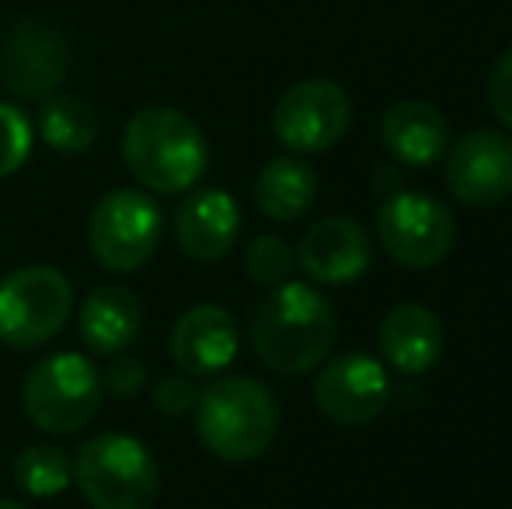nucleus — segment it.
I'll return each mask as SVG.
<instances>
[{"mask_svg":"<svg viewBox=\"0 0 512 509\" xmlns=\"http://www.w3.org/2000/svg\"><path fill=\"white\" fill-rule=\"evenodd\" d=\"M248 335L258 360L276 374H307L321 367L338 339V314L324 293L310 283L269 286L251 307Z\"/></svg>","mask_w":512,"mask_h":509,"instance_id":"obj_1","label":"nucleus"},{"mask_svg":"<svg viewBox=\"0 0 512 509\" xmlns=\"http://www.w3.org/2000/svg\"><path fill=\"white\" fill-rule=\"evenodd\" d=\"M122 157L143 189L157 196H178L203 178L209 150L203 129L189 116L154 105V109L136 112L126 123Z\"/></svg>","mask_w":512,"mask_h":509,"instance_id":"obj_2","label":"nucleus"},{"mask_svg":"<svg viewBox=\"0 0 512 509\" xmlns=\"http://www.w3.org/2000/svg\"><path fill=\"white\" fill-rule=\"evenodd\" d=\"M196 433L213 457L248 464L272 447L279 433L276 398L255 377H216L196 401Z\"/></svg>","mask_w":512,"mask_h":509,"instance_id":"obj_3","label":"nucleus"},{"mask_svg":"<svg viewBox=\"0 0 512 509\" xmlns=\"http://www.w3.org/2000/svg\"><path fill=\"white\" fill-rule=\"evenodd\" d=\"M74 482L95 509H150L161 492V471L136 436L98 433L77 447Z\"/></svg>","mask_w":512,"mask_h":509,"instance_id":"obj_4","label":"nucleus"},{"mask_svg":"<svg viewBox=\"0 0 512 509\" xmlns=\"http://www.w3.org/2000/svg\"><path fill=\"white\" fill-rule=\"evenodd\" d=\"M102 370L81 353L46 356L21 384V408L35 429L70 436L84 429L102 408Z\"/></svg>","mask_w":512,"mask_h":509,"instance_id":"obj_5","label":"nucleus"},{"mask_svg":"<svg viewBox=\"0 0 512 509\" xmlns=\"http://www.w3.org/2000/svg\"><path fill=\"white\" fill-rule=\"evenodd\" d=\"M74 311V286L60 269L28 265L0 283V342L39 349L63 332Z\"/></svg>","mask_w":512,"mask_h":509,"instance_id":"obj_6","label":"nucleus"},{"mask_svg":"<svg viewBox=\"0 0 512 509\" xmlns=\"http://www.w3.org/2000/svg\"><path fill=\"white\" fill-rule=\"evenodd\" d=\"M164 234V213L136 189H115L91 210L88 245L108 272H140Z\"/></svg>","mask_w":512,"mask_h":509,"instance_id":"obj_7","label":"nucleus"},{"mask_svg":"<svg viewBox=\"0 0 512 509\" xmlns=\"http://www.w3.org/2000/svg\"><path fill=\"white\" fill-rule=\"evenodd\" d=\"M380 248L405 269H432L453 248V213L429 192H394L377 210Z\"/></svg>","mask_w":512,"mask_h":509,"instance_id":"obj_8","label":"nucleus"},{"mask_svg":"<svg viewBox=\"0 0 512 509\" xmlns=\"http://www.w3.org/2000/svg\"><path fill=\"white\" fill-rule=\"evenodd\" d=\"M352 123V102L335 81L310 77L286 91L272 112V133L290 154H324L331 150Z\"/></svg>","mask_w":512,"mask_h":509,"instance_id":"obj_9","label":"nucleus"},{"mask_svg":"<svg viewBox=\"0 0 512 509\" xmlns=\"http://www.w3.org/2000/svg\"><path fill=\"white\" fill-rule=\"evenodd\" d=\"M70 67V46L60 28L39 18H21L0 42V84L14 98L42 102L56 95Z\"/></svg>","mask_w":512,"mask_h":509,"instance_id":"obj_10","label":"nucleus"},{"mask_svg":"<svg viewBox=\"0 0 512 509\" xmlns=\"http://www.w3.org/2000/svg\"><path fill=\"white\" fill-rule=\"evenodd\" d=\"M391 401V377L370 353H342L314 381V405L338 426H370Z\"/></svg>","mask_w":512,"mask_h":509,"instance_id":"obj_11","label":"nucleus"},{"mask_svg":"<svg viewBox=\"0 0 512 509\" xmlns=\"http://www.w3.org/2000/svg\"><path fill=\"white\" fill-rule=\"evenodd\" d=\"M446 182L467 206H499L512 196V136L502 129H471L446 154Z\"/></svg>","mask_w":512,"mask_h":509,"instance_id":"obj_12","label":"nucleus"},{"mask_svg":"<svg viewBox=\"0 0 512 509\" xmlns=\"http://www.w3.org/2000/svg\"><path fill=\"white\" fill-rule=\"evenodd\" d=\"M297 262L321 286L356 283L373 262V241L366 234V227L349 217L317 220L300 238Z\"/></svg>","mask_w":512,"mask_h":509,"instance_id":"obj_13","label":"nucleus"},{"mask_svg":"<svg viewBox=\"0 0 512 509\" xmlns=\"http://www.w3.org/2000/svg\"><path fill=\"white\" fill-rule=\"evenodd\" d=\"M171 360L189 377H216L237 356V325L220 304H196L171 328Z\"/></svg>","mask_w":512,"mask_h":509,"instance_id":"obj_14","label":"nucleus"},{"mask_svg":"<svg viewBox=\"0 0 512 509\" xmlns=\"http://www.w3.org/2000/svg\"><path fill=\"white\" fill-rule=\"evenodd\" d=\"M237 234H241V210L237 199L223 189L196 192L175 210L178 248L196 262H220L237 245Z\"/></svg>","mask_w":512,"mask_h":509,"instance_id":"obj_15","label":"nucleus"},{"mask_svg":"<svg viewBox=\"0 0 512 509\" xmlns=\"http://www.w3.org/2000/svg\"><path fill=\"white\" fill-rule=\"evenodd\" d=\"M377 342L384 360L398 374L418 377V374H429L443 360L446 335L436 311H429L425 304H398L380 321Z\"/></svg>","mask_w":512,"mask_h":509,"instance_id":"obj_16","label":"nucleus"},{"mask_svg":"<svg viewBox=\"0 0 512 509\" xmlns=\"http://www.w3.org/2000/svg\"><path fill=\"white\" fill-rule=\"evenodd\" d=\"M380 140L384 147L408 168H429L446 154L450 143V126L446 116L425 98H405L391 105L380 123Z\"/></svg>","mask_w":512,"mask_h":509,"instance_id":"obj_17","label":"nucleus"},{"mask_svg":"<svg viewBox=\"0 0 512 509\" xmlns=\"http://www.w3.org/2000/svg\"><path fill=\"white\" fill-rule=\"evenodd\" d=\"M143 328V304L126 286H98L88 293L77 318L81 342L95 356H119Z\"/></svg>","mask_w":512,"mask_h":509,"instance_id":"obj_18","label":"nucleus"},{"mask_svg":"<svg viewBox=\"0 0 512 509\" xmlns=\"http://www.w3.org/2000/svg\"><path fill=\"white\" fill-rule=\"evenodd\" d=\"M314 199H317V178L310 171V164L300 161L297 154L269 161L255 182L258 210L269 220H279V224L300 220L314 206Z\"/></svg>","mask_w":512,"mask_h":509,"instance_id":"obj_19","label":"nucleus"},{"mask_svg":"<svg viewBox=\"0 0 512 509\" xmlns=\"http://www.w3.org/2000/svg\"><path fill=\"white\" fill-rule=\"evenodd\" d=\"M39 136L60 154H84L98 140V116L77 95H49L39 109Z\"/></svg>","mask_w":512,"mask_h":509,"instance_id":"obj_20","label":"nucleus"},{"mask_svg":"<svg viewBox=\"0 0 512 509\" xmlns=\"http://www.w3.org/2000/svg\"><path fill=\"white\" fill-rule=\"evenodd\" d=\"M14 482L25 496L53 499L74 482V461L53 443H32L14 457Z\"/></svg>","mask_w":512,"mask_h":509,"instance_id":"obj_21","label":"nucleus"},{"mask_svg":"<svg viewBox=\"0 0 512 509\" xmlns=\"http://www.w3.org/2000/svg\"><path fill=\"white\" fill-rule=\"evenodd\" d=\"M244 269L258 286H279L293 272V248L276 234H262L244 252Z\"/></svg>","mask_w":512,"mask_h":509,"instance_id":"obj_22","label":"nucleus"},{"mask_svg":"<svg viewBox=\"0 0 512 509\" xmlns=\"http://www.w3.org/2000/svg\"><path fill=\"white\" fill-rule=\"evenodd\" d=\"M32 154V123L25 112L0 102V178H11L25 168Z\"/></svg>","mask_w":512,"mask_h":509,"instance_id":"obj_23","label":"nucleus"},{"mask_svg":"<svg viewBox=\"0 0 512 509\" xmlns=\"http://www.w3.org/2000/svg\"><path fill=\"white\" fill-rule=\"evenodd\" d=\"M147 384V367L133 356H115L112 367L102 374V391L115 394V398H136Z\"/></svg>","mask_w":512,"mask_h":509,"instance_id":"obj_24","label":"nucleus"},{"mask_svg":"<svg viewBox=\"0 0 512 509\" xmlns=\"http://www.w3.org/2000/svg\"><path fill=\"white\" fill-rule=\"evenodd\" d=\"M196 401H199L196 384H192L189 377H182V374L161 377V381L154 384V405H157V412H164V415L192 412V408H196Z\"/></svg>","mask_w":512,"mask_h":509,"instance_id":"obj_25","label":"nucleus"},{"mask_svg":"<svg viewBox=\"0 0 512 509\" xmlns=\"http://www.w3.org/2000/svg\"><path fill=\"white\" fill-rule=\"evenodd\" d=\"M488 105H492V116L506 129H512V46L492 67V77H488Z\"/></svg>","mask_w":512,"mask_h":509,"instance_id":"obj_26","label":"nucleus"},{"mask_svg":"<svg viewBox=\"0 0 512 509\" xmlns=\"http://www.w3.org/2000/svg\"><path fill=\"white\" fill-rule=\"evenodd\" d=\"M0 509H25L21 503H11V499H0Z\"/></svg>","mask_w":512,"mask_h":509,"instance_id":"obj_27","label":"nucleus"}]
</instances>
